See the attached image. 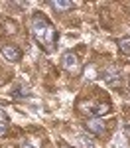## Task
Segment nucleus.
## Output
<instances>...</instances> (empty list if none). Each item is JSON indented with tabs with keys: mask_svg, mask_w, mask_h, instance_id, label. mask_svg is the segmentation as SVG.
I'll return each instance as SVG.
<instances>
[{
	"mask_svg": "<svg viewBox=\"0 0 130 148\" xmlns=\"http://www.w3.org/2000/svg\"><path fill=\"white\" fill-rule=\"evenodd\" d=\"M32 34L35 42L44 47L46 51H53V42H55V28L47 20L44 14H34L32 18Z\"/></svg>",
	"mask_w": 130,
	"mask_h": 148,
	"instance_id": "obj_1",
	"label": "nucleus"
},
{
	"mask_svg": "<svg viewBox=\"0 0 130 148\" xmlns=\"http://www.w3.org/2000/svg\"><path fill=\"white\" fill-rule=\"evenodd\" d=\"M0 51H2V56H4V59H6V61L18 63V61L22 59V51H20L16 46H12V44H4V46L0 47Z\"/></svg>",
	"mask_w": 130,
	"mask_h": 148,
	"instance_id": "obj_2",
	"label": "nucleus"
},
{
	"mask_svg": "<svg viewBox=\"0 0 130 148\" xmlns=\"http://www.w3.org/2000/svg\"><path fill=\"white\" fill-rule=\"evenodd\" d=\"M103 81L106 85H110V87H116V85L122 83V75H120V71L116 67H106L105 73H103Z\"/></svg>",
	"mask_w": 130,
	"mask_h": 148,
	"instance_id": "obj_3",
	"label": "nucleus"
},
{
	"mask_svg": "<svg viewBox=\"0 0 130 148\" xmlns=\"http://www.w3.org/2000/svg\"><path fill=\"white\" fill-rule=\"evenodd\" d=\"M61 65H63V69L75 73V71L79 69V57L75 56L73 51H65V53L61 56Z\"/></svg>",
	"mask_w": 130,
	"mask_h": 148,
	"instance_id": "obj_4",
	"label": "nucleus"
},
{
	"mask_svg": "<svg viewBox=\"0 0 130 148\" xmlns=\"http://www.w3.org/2000/svg\"><path fill=\"white\" fill-rule=\"evenodd\" d=\"M85 125H87V130L93 132V134H103V132H105V121H101V119H97V116H95V119H89Z\"/></svg>",
	"mask_w": 130,
	"mask_h": 148,
	"instance_id": "obj_5",
	"label": "nucleus"
},
{
	"mask_svg": "<svg viewBox=\"0 0 130 148\" xmlns=\"http://www.w3.org/2000/svg\"><path fill=\"white\" fill-rule=\"evenodd\" d=\"M49 4H51V8H55V10H59V12L71 10V8L75 6V4H73L71 0H51Z\"/></svg>",
	"mask_w": 130,
	"mask_h": 148,
	"instance_id": "obj_6",
	"label": "nucleus"
},
{
	"mask_svg": "<svg viewBox=\"0 0 130 148\" xmlns=\"http://www.w3.org/2000/svg\"><path fill=\"white\" fill-rule=\"evenodd\" d=\"M118 49H120V53L130 56V36H124V38L118 42Z\"/></svg>",
	"mask_w": 130,
	"mask_h": 148,
	"instance_id": "obj_7",
	"label": "nucleus"
},
{
	"mask_svg": "<svg viewBox=\"0 0 130 148\" xmlns=\"http://www.w3.org/2000/svg\"><path fill=\"white\" fill-rule=\"evenodd\" d=\"M106 113H110V105H106V103H103V105H97L93 109V114L97 116V119H101L103 114H106Z\"/></svg>",
	"mask_w": 130,
	"mask_h": 148,
	"instance_id": "obj_8",
	"label": "nucleus"
},
{
	"mask_svg": "<svg viewBox=\"0 0 130 148\" xmlns=\"http://www.w3.org/2000/svg\"><path fill=\"white\" fill-rule=\"evenodd\" d=\"M77 140H79V144H81L83 148H97L95 140H93V138H89L87 134H79V136H77Z\"/></svg>",
	"mask_w": 130,
	"mask_h": 148,
	"instance_id": "obj_9",
	"label": "nucleus"
},
{
	"mask_svg": "<svg viewBox=\"0 0 130 148\" xmlns=\"http://www.w3.org/2000/svg\"><path fill=\"white\" fill-rule=\"evenodd\" d=\"M95 71H97L95 65H89V67L85 69V79H93V77H95Z\"/></svg>",
	"mask_w": 130,
	"mask_h": 148,
	"instance_id": "obj_10",
	"label": "nucleus"
},
{
	"mask_svg": "<svg viewBox=\"0 0 130 148\" xmlns=\"http://www.w3.org/2000/svg\"><path fill=\"white\" fill-rule=\"evenodd\" d=\"M8 132V123L6 121H0V136H4Z\"/></svg>",
	"mask_w": 130,
	"mask_h": 148,
	"instance_id": "obj_11",
	"label": "nucleus"
},
{
	"mask_svg": "<svg viewBox=\"0 0 130 148\" xmlns=\"http://www.w3.org/2000/svg\"><path fill=\"white\" fill-rule=\"evenodd\" d=\"M20 148H35V144L32 140H22V142H20Z\"/></svg>",
	"mask_w": 130,
	"mask_h": 148,
	"instance_id": "obj_12",
	"label": "nucleus"
}]
</instances>
